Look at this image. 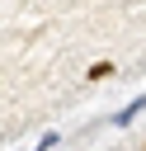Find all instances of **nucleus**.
Masks as SVG:
<instances>
[{
  "mask_svg": "<svg viewBox=\"0 0 146 151\" xmlns=\"http://www.w3.org/2000/svg\"><path fill=\"white\" fill-rule=\"evenodd\" d=\"M108 76H113V61H94L89 66V80H108Z\"/></svg>",
  "mask_w": 146,
  "mask_h": 151,
  "instance_id": "f257e3e1",
  "label": "nucleus"
}]
</instances>
